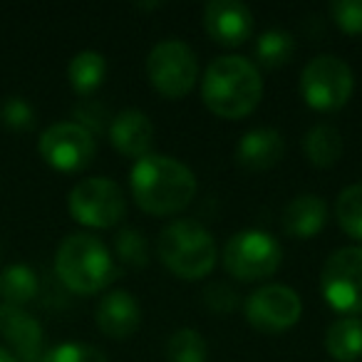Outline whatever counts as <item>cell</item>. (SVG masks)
I'll return each instance as SVG.
<instances>
[{"label":"cell","mask_w":362,"mask_h":362,"mask_svg":"<svg viewBox=\"0 0 362 362\" xmlns=\"http://www.w3.org/2000/svg\"><path fill=\"white\" fill-rule=\"evenodd\" d=\"M0 362H18V357L11 350H6V347H0Z\"/></svg>","instance_id":"obj_30"},{"label":"cell","mask_w":362,"mask_h":362,"mask_svg":"<svg viewBox=\"0 0 362 362\" xmlns=\"http://www.w3.org/2000/svg\"><path fill=\"white\" fill-rule=\"evenodd\" d=\"M322 298L347 317L362 313V246L335 251L322 266Z\"/></svg>","instance_id":"obj_9"},{"label":"cell","mask_w":362,"mask_h":362,"mask_svg":"<svg viewBox=\"0 0 362 362\" xmlns=\"http://www.w3.org/2000/svg\"><path fill=\"white\" fill-rule=\"evenodd\" d=\"M286 154V141L273 127H256L246 132L236 146V161L246 171L273 169Z\"/></svg>","instance_id":"obj_14"},{"label":"cell","mask_w":362,"mask_h":362,"mask_svg":"<svg viewBox=\"0 0 362 362\" xmlns=\"http://www.w3.org/2000/svg\"><path fill=\"white\" fill-rule=\"evenodd\" d=\"M42 159L57 171H80L95 159V136L80 122H57L37 141Z\"/></svg>","instance_id":"obj_10"},{"label":"cell","mask_w":362,"mask_h":362,"mask_svg":"<svg viewBox=\"0 0 362 362\" xmlns=\"http://www.w3.org/2000/svg\"><path fill=\"white\" fill-rule=\"evenodd\" d=\"M352 70L335 55H317L305 65L300 75V95L313 110L335 112L347 105L352 95Z\"/></svg>","instance_id":"obj_7"},{"label":"cell","mask_w":362,"mask_h":362,"mask_svg":"<svg viewBox=\"0 0 362 362\" xmlns=\"http://www.w3.org/2000/svg\"><path fill=\"white\" fill-rule=\"evenodd\" d=\"M151 139H154V124L139 110H124L112 119L110 141L119 154L141 159L149 154Z\"/></svg>","instance_id":"obj_15"},{"label":"cell","mask_w":362,"mask_h":362,"mask_svg":"<svg viewBox=\"0 0 362 362\" xmlns=\"http://www.w3.org/2000/svg\"><path fill=\"white\" fill-rule=\"evenodd\" d=\"M209 345L204 335L194 327H181L166 342V360L169 362H206Z\"/></svg>","instance_id":"obj_23"},{"label":"cell","mask_w":362,"mask_h":362,"mask_svg":"<svg viewBox=\"0 0 362 362\" xmlns=\"http://www.w3.org/2000/svg\"><path fill=\"white\" fill-rule=\"evenodd\" d=\"M117 256L122 258V263L129 268H144L149 263V246H146V238L141 236L136 228H124L119 231L115 241Z\"/></svg>","instance_id":"obj_25"},{"label":"cell","mask_w":362,"mask_h":362,"mask_svg":"<svg viewBox=\"0 0 362 362\" xmlns=\"http://www.w3.org/2000/svg\"><path fill=\"white\" fill-rule=\"evenodd\" d=\"M67 206L75 221L92 228H110L119 223L127 214V199L119 184L105 176H92L75 184Z\"/></svg>","instance_id":"obj_8"},{"label":"cell","mask_w":362,"mask_h":362,"mask_svg":"<svg viewBox=\"0 0 362 362\" xmlns=\"http://www.w3.org/2000/svg\"><path fill=\"white\" fill-rule=\"evenodd\" d=\"M296 55V40L286 30H266L256 40V57L263 67H281L293 60Z\"/></svg>","instance_id":"obj_22"},{"label":"cell","mask_w":362,"mask_h":362,"mask_svg":"<svg viewBox=\"0 0 362 362\" xmlns=\"http://www.w3.org/2000/svg\"><path fill=\"white\" fill-rule=\"evenodd\" d=\"M40 362H107V355L95 345L85 342H62L42 355Z\"/></svg>","instance_id":"obj_27"},{"label":"cell","mask_w":362,"mask_h":362,"mask_svg":"<svg viewBox=\"0 0 362 362\" xmlns=\"http://www.w3.org/2000/svg\"><path fill=\"white\" fill-rule=\"evenodd\" d=\"M60 281L80 296H92L110 286L117 278L115 258L107 246L90 233H72L60 243L55 256Z\"/></svg>","instance_id":"obj_3"},{"label":"cell","mask_w":362,"mask_h":362,"mask_svg":"<svg viewBox=\"0 0 362 362\" xmlns=\"http://www.w3.org/2000/svg\"><path fill=\"white\" fill-rule=\"evenodd\" d=\"M204 28L221 45H241L251 37L253 13L241 0H211L204 8Z\"/></svg>","instance_id":"obj_12"},{"label":"cell","mask_w":362,"mask_h":362,"mask_svg":"<svg viewBox=\"0 0 362 362\" xmlns=\"http://www.w3.org/2000/svg\"><path fill=\"white\" fill-rule=\"evenodd\" d=\"M335 216L347 236L362 241V184L342 189L335 204Z\"/></svg>","instance_id":"obj_24"},{"label":"cell","mask_w":362,"mask_h":362,"mask_svg":"<svg viewBox=\"0 0 362 362\" xmlns=\"http://www.w3.org/2000/svg\"><path fill=\"white\" fill-rule=\"evenodd\" d=\"M342 149H345V141L332 124H315L303 139V151H305L308 161L317 169L335 166L342 156Z\"/></svg>","instance_id":"obj_19"},{"label":"cell","mask_w":362,"mask_h":362,"mask_svg":"<svg viewBox=\"0 0 362 362\" xmlns=\"http://www.w3.org/2000/svg\"><path fill=\"white\" fill-rule=\"evenodd\" d=\"M0 296L6 305L23 308L37 296V276L25 263H13L0 273Z\"/></svg>","instance_id":"obj_21"},{"label":"cell","mask_w":362,"mask_h":362,"mask_svg":"<svg viewBox=\"0 0 362 362\" xmlns=\"http://www.w3.org/2000/svg\"><path fill=\"white\" fill-rule=\"evenodd\" d=\"M159 258L174 276L199 281L216 266V243L202 223L181 218L159 233Z\"/></svg>","instance_id":"obj_4"},{"label":"cell","mask_w":362,"mask_h":362,"mask_svg":"<svg viewBox=\"0 0 362 362\" xmlns=\"http://www.w3.org/2000/svg\"><path fill=\"white\" fill-rule=\"evenodd\" d=\"M325 350L337 362H355L362 357V320L337 317L325 332Z\"/></svg>","instance_id":"obj_18"},{"label":"cell","mask_w":362,"mask_h":362,"mask_svg":"<svg viewBox=\"0 0 362 362\" xmlns=\"http://www.w3.org/2000/svg\"><path fill=\"white\" fill-rule=\"evenodd\" d=\"M132 197L141 211L154 216L179 214L197 194V176L174 156L146 154L132 169Z\"/></svg>","instance_id":"obj_1"},{"label":"cell","mask_w":362,"mask_h":362,"mask_svg":"<svg viewBox=\"0 0 362 362\" xmlns=\"http://www.w3.org/2000/svg\"><path fill=\"white\" fill-rule=\"evenodd\" d=\"M204 296H206L209 305H211L214 310H218V313L233 310V305H236V293H233L228 286H223V283H214V286L209 288Z\"/></svg>","instance_id":"obj_29"},{"label":"cell","mask_w":362,"mask_h":362,"mask_svg":"<svg viewBox=\"0 0 362 362\" xmlns=\"http://www.w3.org/2000/svg\"><path fill=\"white\" fill-rule=\"evenodd\" d=\"M303 303L288 286H263L246 300V320L261 332H283L300 320Z\"/></svg>","instance_id":"obj_11"},{"label":"cell","mask_w":362,"mask_h":362,"mask_svg":"<svg viewBox=\"0 0 362 362\" xmlns=\"http://www.w3.org/2000/svg\"><path fill=\"white\" fill-rule=\"evenodd\" d=\"M281 243L258 228L233 233L223 248V268L238 281L271 278L281 266Z\"/></svg>","instance_id":"obj_6"},{"label":"cell","mask_w":362,"mask_h":362,"mask_svg":"<svg viewBox=\"0 0 362 362\" xmlns=\"http://www.w3.org/2000/svg\"><path fill=\"white\" fill-rule=\"evenodd\" d=\"M204 105L223 119L251 115L263 97V80L251 60L238 55L216 57L202 82Z\"/></svg>","instance_id":"obj_2"},{"label":"cell","mask_w":362,"mask_h":362,"mask_svg":"<svg viewBox=\"0 0 362 362\" xmlns=\"http://www.w3.org/2000/svg\"><path fill=\"white\" fill-rule=\"evenodd\" d=\"M332 21L347 35H362V0H335L330 6Z\"/></svg>","instance_id":"obj_28"},{"label":"cell","mask_w":362,"mask_h":362,"mask_svg":"<svg viewBox=\"0 0 362 362\" xmlns=\"http://www.w3.org/2000/svg\"><path fill=\"white\" fill-rule=\"evenodd\" d=\"M327 221V206L315 194H300L283 211V228L293 238H313Z\"/></svg>","instance_id":"obj_17"},{"label":"cell","mask_w":362,"mask_h":362,"mask_svg":"<svg viewBox=\"0 0 362 362\" xmlns=\"http://www.w3.org/2000/svg\"><path fill=\"white\" fill-rule=\"evenodd\" d=\"M107 75V60L97 50H82L67 65V80L77 95H92Z\"/></svg>","instance_id":"obj_20"},{"label":"cell","mask_w":362,"mask_h":362,"mask_svg":"<svg viewBox=\"0 0 362 362\" xmlns=\"http://www.w3.org/2000/svg\"><path fill=\"white\" fill-rule=\"evenodd\" d=\"M146 77L159 95L179 100L187 92H192L199 77V60L187 42L176 37L161 40L151 47L146 57Z\"/></svg>","instance_id":"obj_5"},{"label":"cell","mask_w":362,"mask_h":362,"mask_svg":"<svg viewBox=\"0 0 362 362\" xmlns=\"http://www.w3.org/2000/svg\"><path fill=\"white\" fill-rule=\"evenodd\" d=\"M0 335L6 337L25 360H35L40 355L42 327L30 313L16 305H0Z\"/></svg>","instance_id":"obj_16"},{"label":"cell","mask_w":362,"mask_h":362,"mask_svg":"<svg viewBox=\"0 0 362 362\" xmlns=\"http://www.w3.org/2000/svg\"><path fill=\"white\" fill-rule=\"evenodd\" d=\"M95 320L100 325V330L107 337L115 340H127L129 335H134L136 327L141 322V308L136 303V298L127 291H112L100 300L95 313Z\"/></svg>","instance_id":"obj_13"},{"label":"cell","mask_w":362,"mask_h":362,"mask_svg":"<svg viewBox=\"0 0 362 362\" xmlns=\"http://www.w3.org/2000/svg\"><path fill=\"white\" fill-rule=\"evenodd\" d=\"M0 124L13 132H28L35 124V110L25 97H6L0 102Z\"/></svg>","instance_id":"obj_26"}]
</instances>
